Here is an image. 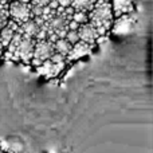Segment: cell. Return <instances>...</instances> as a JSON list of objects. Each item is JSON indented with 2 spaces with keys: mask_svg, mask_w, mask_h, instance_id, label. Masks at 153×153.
Here are the masks:
<instances>
[{
  "mask_svg": "<svg viewBox=\"0 0 153 153\" xmlns=\"http://www.w3.org/2000/svg\"><path fill=\"white\" fill-rule=\"evenodd\" d=\"M8 16L16 22L18 24H22L24 22L32 19L31 16V5L28 3H19V1H10L8 3Z\"/></svg>",
  "mask_w": 153,
  "mask_h": 153,
  "instance_id": "7a4b0ae2",
  "label": "cell"
},
{
  "mask_svg": "<svg viewBox=\"0 0 153 153\" xmlns=\"http://www.w3.org/2000/svg\"><path fill=\"white\" fill-rule=\"evenodd\" d=\"M56 1H58L59 7H62V8H67L71 5V0H56Z\"/></svg>",
  "mask_w": 153,
  "mask_h": 153,
  "instance_id": "e0dca14e",
  "label": "cell"
},
{
  "mask_svg": "<svg viewBox=\"0 0 153 153\" xmlns=\"http://www.w3.org/2000/svg\"><path fill=\"white\" fill-rule=\"evenodd\" d=\"M10 0H0V5H8Z\"/></svg>",
  "mask_w": 153,
  "mask_h": 153,
  "instance_id": "d6986e66",
  "label": "cell"
},
{
  "mask_svg": "<svg viewBox=\"0 0 153 153\" xmlns=\"http://www.w3.org/2000/svg\"><path fill=\"white\" fill-rule=\"evenodd\" d=\"M54 50H55V53H59L66 56L71 50V45L66 39H56V42L54 43Z\"/></svg>",
  "mask_w": 153,
  "mask_h": 153,
  "instance_id": "30bf717a",
  "label": "cell"
},
{
  "mask_svg": "<svg viewBox=\"0 0 153 153\" xmlns=\"http://www.w3.org/2000/svg\"><path fill=\"white\" fill-rule=\"evenodd\" d=\"M48 61H50L51 63H66V62H65V61H66V56L54 51L53 55L50 56V59H48Z\"/></svg>",
  "mask_w": 153,
  "mask_h": 153,
  "instance_id": "5bb4252c",
  "label": "cell"
},
{
  "mask_svg": "<svg viewBox=\"0 0 153 153\" xmlns=\"http://www.w3.org/2000/svg\"><path fill=\"white\" fill-rule=\"evenodd\" d=\"M65 65L66 63H51L50 61H45L40 66H38V71L47 78H53L61 74V71L65 69Z\"/></svg>",
  "mask_w": 153,
  "mask_h": 153,
  "instance_id": "8992f818",
  "label": "cell"
},
{
  "mask_svg": "<svg viewBox=\"0 0 153 153\" xmlns=\"http://www.w3.org/2000/svg\"><path fill=\"white\" fill-rule=\"evenodd\" d=\"M95 1L97 0H71L70 7L74 8V11H83V12L89 13L94 7Z\"/></svg>",
  "mask_w": 153,
  "mask_h": 153,
  "instance_id": "ba28073f",
  "label": "cell"
},
{
  "mask_svg": "<svg viewBox=\"0 0 153 153\" xmlns=\"http://www.w3.org/2000/svg\"><path fill=\"white\" fill-rule=\"evenodd\" d=\"M12 1H19V3H31V0H12Z\"/></svg>",
  "mask_w": 153,
  "mask_h": 153,
  "instance_id": "ffe728a7",
  "label": "cell"
},
{
  "mask_svg": "<svg viewBox=\"0 0 153 153\" xmlns=\"http://www.w3.org/2000/svg\"><path fill=\"white\" fill-rule=\"evenodd\" d=\"M54 51H55L54 50V43L48 42L47 39L35 40L34 51H32V59H36L39 62L48 61Z\"/></svg>",
  "mask_w": 153,
  "mask_h": 153,
  "instance_id": "3957f363",
  "label": "cell"
},
{
  "mask_svg": "<svg viewBox=\"0 0 153 153\" xmlns=\"http://www.w3.org/2000/svg\"><path fill=\"white\" fill-rule=\"evenodd\" d=\"M111 5L106 0H97L89 12V23L95 28L98 38L106 35L108 30L111 26Z\"/></svg>",
  "mask_w": 153,
  "mask_h": 153,
  "instance_id": "6da1fadb",
  "label": "cell"
},
{
  "mask_svg": "<svg viewBox=\"0 0 153 153\" xmlns=\"http://www.w3.org/2000/svg\"><path fill=\"white\" fill-rule=\"evenodd\" d=\"M3 53H4V48H3V47H1V45H0V56L3 55Z\"/></svg>",
  "mask_w": 153,
  "mask_h": 153,
  "instance_id": "44dd1931",
  "label": "cell"
},
{
  "mask_svg": "<svg viewBox=\"0 0 153 153\" xmlns=\"http://www.w3.org/2000/svg\"><path fill=\"white\" fill-rule=\"evenodd\" d=\"M42 13H43V7H40V5H31V16L32 18L42 16Z\"/></svg>",
  "mask_w": 153,
  "mask_h": 153,
  "instance_id": "9a60e30c",
  "label": "cell"
},
{
  "mask_svg": "<svg viewBox=\"0 0 153 153\" xmlns=\"http://www.w3.org/2000/svg\"><path fill=\"white\" fill-rule=\"evenodd\" d=\"M8 19V5H0V30L7 26Z\"/></svg>",
  "mask_w": 153,
  "mask_h": 153,
  "instance_id": "7c38bea8",
  "label": "cell"
},
{
  "mask_svg": "<svg viewBox=\"0 0 153 153\" xmlns=\"http://www.w3.org/2000/svg\"><path fill=\"white\" fill-rule=\"evenodd\" d=\"M47 7L50 8V10L55 11L56 8L59 7V4H58V1H56V0H51V1H50V3H48V4H47Z\"/></svg>",
  "mask_w": 153,
  "mask_h": 153,
  "instance_id": "ac0fdd59",
  "label": "cell"
},
{
  "mask_svg": "<svg viewBox=\"0 0 153 153\" xmlns=\"http://www.w3.org/2000/svg\"><path fill=\"white\" fill-rule=\"evenodd\" d=\"M65 39H66L71 46L75 45L76 42H79L78 32H76V31H67V34H66V36H65Z\"/></svg>",
  "mask_w": 153,
  "mask_h": 153,
  "instance_id": "4fadbf2b",
  "label": "cell"
},
{
  "mask_svg": "<svg viewBox=\"0 0 153 153\" xmlns=\"http://www.w3.org/2000/svg\"><path fill=\"white\" fill-rule=\"evenodd\" d=\"M13 34H15V31L13 30H11L10 27H3L1 30H0V45H1L3 48H7L8 43L11 42V39H12Z\"/></svg>",
  "mask_w": 153,
  "mask_h": 153,
  "instance_id": "9c48e42d",
  "label": "cell"
},
{
  "mask_svg": "<svg viewBox=\"0 0 153 153\" xmlns=\"http://www.w3.org/2000/svg\"><path fill=\"white\" fill-rule=\"evenodd\" d=\"M51 0H31L30 4L31 5H40V7H46V5L50 3Z\"/></svg>",
  "mask_w": 153,
  "mask_h": 153,
  "instance_id": "2e32d148",
  "label": "cell"
},
{
  "mask_svg": "<svg viewBox=\"0 0 153 153\" xmlns=\"http://www.w3.org/2000/svg\"><path fill=\"white\" fill-rule=\"evenodd\" d=\"M71 20L76 22L79 26H81V24H85V23H89V13L83 12V11H75L71 16Z\"/></svg>",
  "mask_w": 153,
  "mask_h": 153,
  "instance_id": "8fae6325",
  "label": "cell"
},
{
  "mask_svg": "<svg viewBox=\"0 0 153 153\" xmlns=\"http://www.w3.org/2000/svg\"><path fill=\"white\" fill-rule=\"evenodd\" d=\"M91 53V45H87V43L85 42H76L75 45L71 46V50H70V53L66 55V63L67 62H73V61H76V59L82 58V56L85 55H89V54Z\"/></svg>",
  "mask_w": 153,
  "mask_h": 153,
  "instance_id": "277c9868",
  "label": "cell"
},
{
  "mask_svg": "<svg viewBox=\"0 0 153 153\" xmlns=\"http://www.w3.org/2000/svg\"><path fill=\"white\" fill-rule=\"evenodd\" d=\"M76 32H78L79 40L87 43V45H93L98 38L97 31H95V28L90 23L81 24V26L78 27V30H76Z\"/></svg>",
  "mask_w": 153,
  "mask_h": 153,
  "instance_id": "5b68a950",
  "label": "cell"
},
{
  "mask_svg": "<svg viewBox=\"0 0 153 153\" xmlns=\"http://www.w3.org/2000/svg\"><path fill=\"white\" fill-rule=\"evenodd\" d=\"M38 31H39V27L35 24V22L32 20V19H30V20L22 23L20 26H19V30H18V32H20L23 36L31 38V39H35Z\"/></svg>",
  "mask_w": 153,
  "mask_h": 153,
  "instance_id": "52a82bcc",
  "label": "cell"
}]
</instances>
